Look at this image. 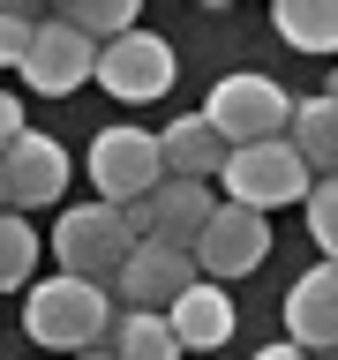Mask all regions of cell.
<instances>
[{
	"mask_svg": "<svg viewBox=\"0 0 338 360\" xmlns=\"http://www.w3.org/2000/svg\"><path fill=\"white\" fill-rule=\"evenodd\" d=\"M286 345L301 353H331L338 345V263H315L286 292Z\"/></svg>",
	"mask_w": 338,
	"mask_h": 360,
	"instance_id": "7c38bea8",
	"label": "cell"
},
{
	"mask_svg": "<svg viewBox=\"0 0 338 360\" xmlns=\"http://www.w3.org/2000/svg\"><path fill=\"white\" fill-rule=\"evenodd\" d=\"M301 210H308V240L323 248V263H338V173L331 180H308Z\"/></svg>",
	"mask_w": 338,
	"mask_h": 360,
	"instance_id": "ffe728a7",
	"label": "cell"
},
{
	"mask_svg": "<svg viewBox=\"0 0 338 360\" xmlns=\"http://www.w3.org/2000/svg\"><path fill=\"white\" fill-rule=\"evenodd\" d=\"M38 22H45V15H30V8H8V0H0V68H23L30 38H38Z\"/></svg>",
	"mask_w": 338,
	"mask_h": 360,
	"instance_id": "44dd1931",
	"label": "cell"
},
{
	"mask_svg": "<svg viewBox=\"0 0 338 360\" xmlns=\"http://www.w3.org/2000/svg\"><path fill=\"white\" fill-rule=\"evenodd\" d=\"M98 353H113V360H180V345H173V330H165V315H151V308H120Z\"/></svg>",
	"mask_w": 338,
	"mask_h": 360,
	"instance_id": "e0dca14e",
	"label": "cell"
},
{
	"mask_svg": "<svg viewBox=\"0 0 338 360\" xmlns=\"http://www.w3.org/2000/svg\"><path fill=\"white\" fill-rule=\"evenodd\" d=\"M165 330H173L180 353H218L225 338H233V292L211 285V278H196V285L165 308Z\"/></svg>",
	"mask_w": 338,
	"mask_h": 360,
	"instance_id": "4fadbf2b",
	"label": "cell"
},
{
	"mask_svg": "<svg viewBox=\"0 0 338 360\" xmlns=\"http://www.w3.org/2000/svg\"><path fill=\"white\" fill-rule=\"evenodd\" d=\"M53 255H61L68 278L106 285L113 270L135 255V225H128V210H113V202H75V210L53 225Z\"/></svg>",
	"mask_w": 338,
	"mask_h": 360,
	"instance_id": "3957f363",
	"label": "cell"
},
{
	"mask_svg": "<svg viewBox=\"0 0 338 360\" xmlns=\"http://www.w3.org/2000/svg\"><path fill=\"white\" fill-rule=\"evenodd\" d=\"M158 158H165V180H218V165H225V143L211 135V120L203 112H180L173 128H158Z\"/></svg>",
	"mask_w": 338,
	"mask_h": 360,
	"instance_id": "9a60e30c",
	"label": "cell"
},
{
	"mask_svg": "<svg viewBox=\"0 0 338 360\" xmlns=\"http://www.w3.org/2000/svg\"><path fill=\"white\" fill-rule=\"evenodd\" d=\"M165 180V158H158V135L135 128V120H113V128L90 135V188H98V202H113V210H128V202H143Z\"/></svg>",
	"mask_w": 338,
	"mask_h": 360,
	"instance_id": "277c9868",
	"label": "cell"
},
{
	"mask_svg": "<svg viewBox=\"0 0 338 360\" xmlns=\"http://www.w3.org/2000/svg\"><path fill=\"white\" fill-rule=\"evenodd\" d=\"M61 22L75 30V38H90V45H113V38L135 30V0H68Z\"/></svg>",
	"mask_w": 338,
	"mask_h": 360,
	"instance_id": "d6986e66",
	"label": "cell"
},
{
	"mask_svg": "<svg viewBox=\"0 0 338 360\" xmlns=\"http://www.w3.org/2000/svg\"><path fill=\"white\" fill-rule=\"evenodd\" d=\"M211 210H218V195H211L203 180H158L143 202H128V225H135V240H165V248H180V255H196Z\"/></svg>",
	"mask_w": 338,
	"mask_h": 360,
	"instance_id": "52a82bcc",
	"label": "cell"
},
{
	"mask_svg": "<svg viewBox=\"0 0 338 360\" xmlns=\"http://www.w3.org/2000/svg\"><path fill=\"white\" fill-rule=\"evenodd\" d=\"M75 360H113V353H75Z\"/></svg>",
	"mask_w": 338,
	"mask_h": 360,
	"instance_id": "cb8c5ba5",
	"label": "cell"
},
{
	"mask_svg": "<svg viewBox=\"0 0 338 360\" xmlns=\"http://www.w3.org/2000/svg\"><path fill=\"white\" fill-rule=\"evenodd\" d=\"M331 98H338V90H331Z\"/></svg>",
	"mask_w": 338,
	"mask_h": 360,
	"instance_id": "d4e9b609",
	"label": "cell"
},
{
	"mask_svg": "<svg viewBox=\"0 0 338 360\" xmlns=\"http://www.w3.org/2000/svg\"><path fill=\"white\" fill-rule=\"evenodd\" d=\"M45 240L30 233V218L0 210V292H30V270H38Z\"/></svg>",
	"mask_w": 338,
	"mask_h": 360,
	"instance_id": "ac0fdd59",
	"label": "cell"
},
{
	"mask_svg": "<svg viewBox=\"0 0 338 360\" xmlns=\"http://www.w3.org/2000/svg\"><path fill=\"white\" fill-rule=\"evenodd\" d=\"M256 360H308V353H301V345H263Z\"/></svg>",
	"mask_w": 338,
	"mask_h": 360,
	"instance_id": "603a6c76",
	"label": "cell"
},
{
	"mask_svg": "<svg viewBox=\"0 0 338 360\" xmlns=\"http://www.w3.org/2000/svg\"><path fill=\"white\" fill-rule=\"evenodd\" d=\"M203 120H211V135H218L225 150H248V143H278V135H286L293 98L270 83V75L241 68V75H218V83H211Z\"/></svg>",
	"mask_w": 338,
	"mask_h": 360,
	"instance_id": "7a4b0ae2",
	"label": "cell"
},
{
	"mask_svg": "<svg viewBox=\"0 0 338 360\" xmlns=\"http://www.w3.org/2000/svg\"><path fill=\"white\" fill-rule=\"evenodd\" d=\"M218 188H225V202H241V210L270 218L278 202H301V195H308V165H301V158L286 150V135H278V143H248V150H225Z\"/></svg>",
	"mask_w": 338,
	"mask_h": 360,
	"instance_id": "5b68a950",
	"label": "cell"
},
{
	"mask_svg": "<svg viewBox=\"0 0 338 360\" xmlns=\"http://www.w3.org/2000/svg\"><path fill=\"white\" fill-rule=\"evenodd\" d=\"M180 75V53L158 30H143L135 22L128 38L98 45V68H90V83H106V98H120V105H151V98H165Z\"/></svg>",
	"mask_w": 338,
	"mask_h": 360,
	"instance_id": "8992f818",
	"label": "cell"
},
{
	"mask_svg": "<svg viewBox=\"0 0 338 360\" xmlns=\"http://www.w3.org/2000/svg\"><path fill=\"white\" fill-rule=\"evenodd\" d=\"M188 285H196V255H180V248H165V240H135V255L113 270V292H120L128 308H151V315H165Z\"/></svg>",
	"mask_w": 338,
	"mask_h": 360,
	"instance_id": "8fae6325",
	"label": "cell"
},
{
	"mask_svg": "<svg viewBox=\"0 0 338 360\" xmlns=\"http://www.w3.org/2000/svg\"><path fill=\"white\" fill-rule=\"evenodd\" d=\"M263 255H270V218H256V210H241V202H218L211 225H203V240H196V270L211 278V285H225V278L263 270Z\"/></svg>",
	"mask_w": 338,
	"mask_h": 360,
	"instance_id": "9c48e42d",
	"label": "cell"
},
{
	"mask_svg": "<svg viewBox=\"0 0 338 360\" xmlns=\"http://www.w3.org/2000/svg\"><path fill=\"white\" fill-rule=\"evenodd\" d=\"M90 68H98V45H90V38H75V30H68L61 15H45L15 75H23L30 90H38V98H75V90L90 83Z\"/></svg>",
	"mask_w": 338,
	"mask_h": 360,
	"instance_id": "30bf717a",
	"label": "cell"
},
{
	"mask_svg": "<svg viewBox=\"0 0 338 360\" xmlns=\"http://www.w3.org/2000/svg\"><path fill=\"white\" fill-rule=\"evenodd\" d=\"M68 188V150L53 143V135L23 128L8 150H0V210H38V202H61Z\"/></svg>",
	"mask_w": 338,
	"mask_h": 360,
	"instance_id": "ba28073f",
	"label": "cell"
},
{
	"mask_svg": "<svg viewBox=\"0 0 338 360\" xmlns=\"http://www.w3.org/2000/svg\"><path fill=\"white\" fill-rule=\"evenodd\" d=\"M23 135V105H15V90H0V150Z\"/></svg>",
	"mask_w": 338,
	"mask_h": 360,
	"instance_id": "7402d4cb",
	"label": "cell"
},
{
	"mask_svg": "<svg viewBox=\"0 0 338 360\" xmlns=\"http://www.w3.org/2000/svg\"><path fill=\"white\" fill-rule=\"evenodd\" d=\"M23 330L38 338L45 353H98L113 330V292L90 285V278H68V270H53V278H38L30 285V300H23Z\"/></svg>",
	"mask_w": 338,
	"mask_h": 360,
	"instance_id": "6da1fadb",
	"label": "cell"
},
{
	"mask_svg": "<svg viewBox=\"0 0 338 360\" xmlns=\"http://www.w3.org/2000/svg\"><path fill=\"white\" fill-rule=\"evenodd\" d=\"M286 150L308 165V180H331V173H338V98H331V90H315V98H293Z\"/></svg>",
	"mask_w": 338,
	"mask_h": 360,
	"instance_id": "5bb4252c",
	"label": "cell"
},
{
	"mask_svg": "<svg viewBox=\"0 0 338 360\" xmlns=\"http://www.w3.org/2000/svg\"><path fill=\"white\" fill-rule=\"evenodd\" d=\"M270 22H278V38H286L293 53H308V60H331L338 53V0H278Z\"/></svg>",
	"mask_w": 338,
	"mask_h": 360,
	"instance_id": "2e32d148",
	"label": "cell"
}]
</instances>
